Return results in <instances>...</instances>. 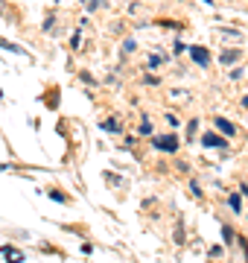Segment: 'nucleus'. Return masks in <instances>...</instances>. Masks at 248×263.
Instances as JSON below:
<instances>
[{
  "label": "nucleus",
  "mask_w": 248,
  "mask_h": 263,
  "mask_svg": "<svg viewBox=\"0 0 248 263\" xmlns=\"http://www.w3.org/2000/svg\"><path fill=\"white\" fill-rule=\"evenodd\" d=\"M222 234H225V243H231V240H234V231H231V228H228V226L222 228Z\"/></svg>",
  "instance_id": "9"
},
{
  "label": "nucleus",
  "mask_w": 248,
  "mask_h": 263,
  "mask_svg": "<svg viewBox=\"0 0 248 263\" xmlns=\"http://www.w3.org/2000/svg\"><path fill=\"white\" fill-rule=\"evenodd\" d=\"M85 6H88V9H96V6H99V0H85Z\"/></svg>",
  "instance_id": "14"
},
{
  "label": "nucleus",
  "mask_w": 248,
  "mask_h": 263,
  "mask_svg": "<svg viewBox=\"0 0 248 263\" xmlns=\"http://www.w3.org/2000/svg\"><path fill=\"white\" fill-rule=\"evenodd\" d=\"M161 62H163V56H152V59H149V65H152V67H158Z\"/></svg>",
  "instance_id": "13"
},
{
  "label": "nucleus",
  "mask_w": 248,
  "mask_h": 263,
  "mask_svg": "<svg viewBox=\"0 0 248 263\" xmlns=\"http://www.w3.org/2000/svg\"><path fill=\"white\" fill-rule=\"evenodd\" d=\"M102 129H108V132H120V123H117V120H111V123H102Z\"/></svg>",
  "instance_id": "8"
},
{
  "label": "nucleus",
  "mask_w": 248,
  "mask_h": 263,
  "mask_svg": "<svg viewBox=\"0 0 248 263\" xmlns=\"http://www.w3.org/2000/svg\"><path fill=\"white\" fill-rule=\"evenodd\" d=\"M228 205H231V208H234V211L239 214V196H237V193H231V196H228Z\"/></svg>",
  "instance_id": "7"
},
{
  "label": "nucleus",
  "mask_w": 248,
  "mask_h": 263,
  "mask_svg": "<svg viewBox=\"0 0 248 263\" xmlns=\"http://www.w3.org/2000/svg\"><path fill=\"white\" fill-rule=\"evenodd\" d=\"M132 50H134V41H132V38H129V41H126V44H123V53H132Z\"/></svg>",
  "instance_id": "12"
},
{
  "label": "nucleus",
  "mask_w": 248,
  "mask_h": 263,
  "mask_svg": "<svg viewBox=\"0 0 248 263\" xmlns=\"http://www.w3.org/2000/svg\"><path fill=\"white\" fill-rule=\"evenodd\" d=\"M155 149L175 152V149H178V138H175V135H161V138H155Z\"/></svg>",
  "instance_id": "1"
},
{
  "label": "nucleus",
  "mask_w": 248,
  "mask_h": 263,
  "mask_svg": "<svg viewBox=\"0 0 248 263\" xmlns=\"http://www.w3.org/2000/svg\"><path fill=\"white\" fill-rule=\"evenodd\" d=\"M190 56H193V62L201 65V67H208V62H210V53L204 47H190Z\"/></svg>",
  "instance_id": "3"
},
{
  "label": "nucleus",
  "mask_w": 248,
  "mask_h": 263,
  "mask_svg": "<svg viewBox=\"0 0 248 263\" xmlns=\"http://www.w3.org/2000/svg\"><path fill=\"white\" fill-rule=\"evenodd\" d=\"M239 56H242L239 50H225V53H222V65H234Z\"/></svg>",
  "instance_id": "4"
},
{
  "label": "nucleus",
  "mask_w": 248,
  "mask_h": 263,
  "mask_svg": "<svg viewBox=\"0 0 248 263\" xmlns=\"http://www.w3.org/2000/svg\"><path fill=\"white\" fill-rule=\"evenodd\" d=\"M216 129L225 132V135H234V126H231V123L225 120V117H216Z\"/></svg>",
  "instance_id": "5"
},
{
  "label": "nucleus",
  "mask_w": 248,
  "mask_h": 263,
  "mask_svg": "<svg viewBox=\"0 0 248 263\" xmlns=\"http://www.w3.org/2000/svg\"><path fill=\"white\" fill-rule=\"evenodd\" d=\"M204 3H210V0H204Z\"/></svg>",
  "instance_id": "15"
},
{
  "label": "nucleus",
  "mask_w": 248,
  "mask_h": 263,
  "mask_svg": "<svg viewBox=\"0 0 248 263\" xmlns=\"http://www.w3.org/2000/svg\"><path fill=\"white\" fill-rule=\"evenodd\" d=\"M196 129H199V123L193 120V123H190V129H187V138H193V135H196Z\"/></svg>",
  "instance_id": "11"
},
{
  "label": "nucleus",
  "mask_w": 248,
  "mask_h": 263,
  "mask_svg": "<svg viewBox=\"0 0 248 263\" xmlns=\"http://www.w3.org/2000/svg\"><path fill=\"white\" fill-rule=\"evenodd\" d=\"M50 199H56V202H67V196H65V193H56V190L50 193Z\"/></svg>",
  "instance_id": "10"
},
{
  "label": "nucleus",
  "mask_w": 248,
  "mask_h": 263,
  "mask_svg": "<svg viewBox=\"0 0 248 263\" xmlns=\"http://www.w3.org/2000/svg\"><path fill=\"white\" fill-rule=\"evenodd\" d=\"M201 143H204L208 149H222V146H228V141H225V138H219V135H210V132H204Z\"/></svg>",
  "instance_id": "2"
},
{
  "label": "nucleus",
  "mask_w": 248,
  "mask_h": 263,
  "mask_svg": "<svg viewBox=\"0 0 248 263\" xmlns=\"http://www.w3.org/2000/svg\"><path fill=\"white\" fill-rule=\"evenodd\" d=\"M0 47H3V50H9V53H24V50H20L18 44H12V41H6V38H0Z\"/></svg>",
  "instance_id": "6"
}]
</instances>
